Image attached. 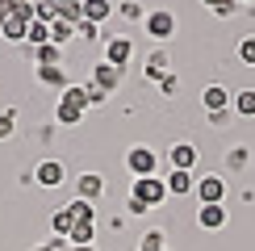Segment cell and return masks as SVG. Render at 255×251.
<instances>
[{
	"instance_id": "obj_20",
	"label": "cell",
	"mask_w": 255,
	"mask_h": 251,
	"mask_svg": "<svg viewBox=\"0 0 255 251\" xmlns=\"http://www.w3.org/2000/svg\"><path fill=\"white\" fill-rule=\"evenodd\" d=\"M71 38H76V25H71V21H63V17L50 21V42H55V46H63V42H71Z\"/></svg>"
},
{
	"instance_id": "obj_17",
	"label": "cell",
	"mask_w": 255,
	"mask_h": 251,
	"mask_svg": "<svg viewBox=\"0 0 255 251\" xmlns=\"http://www.w3.org/2000/svg\"><path fill=\"white\" fill-rule=\"evenodd\" d=\"M71 226H76V218H71V209H67V205L50 214V230H55V239H67V235H71Z\"/></svg>"
},
{
	"instance_id": "obj_13",
	"label": "cell",
	"mask_w": 255,
	"mask_h": 251,
	"mask_svg": "<svg viewBox=\"0 0 255 251\" xmlns=\"http://www.w3.org/2000/svg\"><path fill=\"white\" fill-rule=\"evenodd\" d=\"M80 8H84V21H92V25H101V21H109L118 13L113 0H80Z\"/></svg>"
},
{
	"instance_id": "obj_28",
	"label": "cell",
	"mask_w": 255,
	"mask_h": 251,
	"mask_svg": "<svg viewBox=\"0 0 255 251\" xmlns=\"http://www.w3.org/2000/svg\"><path fill=\"white\" fill-rule=\"evenodd\" d=\"M118 13H122L126 21H142V17H146V13H142V4H134V0H122Z\"/></svg>"
},
{
	"instance_id": "obj_1",
	"label": "cell",
	"mask_w": 255,
	"mask_h": 251,
	"mask_svg": "<svg viewBox=\"0 0 255 251\" xmlns=\"http://www.w3.org/2000/svg\"><path fill=\"white\" fill-rule=\"evenodd\" d=\"M84 113H88V88H84V84H67V88L59 92L55 122H59V126H80Z\"/></svg>"
},
{
	"instance_id": "obj_21",
	"label": "cell",
	"mask_w": 255,
	"mask_h": 251,
	"mask_svg": "<svg viewBox=\"0 0 255 251\" xmlns=\"http://www.w3.org/2000/svg\"><path fill=\"white\" fill-rule=\"evenodd\" d=\"M42 42H50V25H46V21H29V34H25V46L34 50V46H42Z\"/></svg>"
},
{
	"instance_id": "obj_7",
	"label": "cell",
	"mask_w": 255,
	"mask_h": 251,
	"mask_svg": "<svg viewBox=\"0 0 255 251\" xmlns=\"http://www.w3.org/2000/svg\"><path fill=\"white\" fill-rule=\"evenodd\" d=\"M63 180H67V167H63L59 159H50V155L34 167V184H38V188H59Z\"/></svg>"
},
{
	"instance_id": "obj_39",
	"label": "cell",
	"mask_w": 255,
	"mask_h": 251,
	"mask_svg": "<svg viewBox=\"0 0 255 251\" xmlns=\"http://www.w3.org/2000/svg\"><path fill=\"white\" fill-rule=\"evenodd\" d=\"M235 4H239V8H243V4H255V0H235Z\"/></svg>"
},
{
	"instance_id": "obj_2",
	"label": "cell",
	"mask_w": 255,
	"mask_h": 251,
	"mask_svg": "<svg viewBox=\"0 0 255 251\" xmlns=\"http://www.w3.org/2000/svg\"><path fill=\"white\" fill-rule=\"evenodd\" d=\"M126 167H130V176H159V151L146 142H134L130 151H126Z\"/></svg>"
},
{
	"instance_id": "obj_22",
	"label": "cell",
	"mask_w": 255,
	"mask_h": 251,
	"mask_svg": "<svg viewBox=\"0 0 255 251\" xmlns=\"http://www.w3.org/2000/svg\"><path fill=\"white\" fill-rule=\"evenodd\" d=\"M67 209H71V218H76V222H97V205H92V201H80V197H76Z\"/></svg>"
},
{
	"instance_id": "obj_12",
	"label": "cell",
	"mask_w": 255,
	"mask_h": 251,
	"mask_svg": "<svg viewBox=\"0 0 255 251\" xmlns=\"http://www.w3.org/2000/svg\"><path fill=\"white\" fill-rule=\"evenodd\" d=\"M101 193H105V176H101V172H80V176H76V197H80V201H92V205H97Z\"/></svg>"
},
{
	"instance_id": "obj_34",
	"label": "cell",
	"mask_w": 255,
	"mask_h": 251,
	"mask_svg": "<svg viewBox=\"0 0 255 251\" xmlns=\"http://www.w3.org/2000/svg\"><path fill=\"white\" fill-rule=\"evenodd\" d=\"M126 209H130V214H138V218H146V214H151V209L138 201V197H130V201H126Z\"/></svg>"
},
{
	"instance_id": "obj_30",
	"label": "cell",
	"mask_w": 255,
	"mask_h": 251,
	"mask_svg": "<svg viewBox=\"0 0 255 251\" xmlns=\"http://www.w3.org/2000/svg\"><path fill=\"white\" fill-rule=\"evenodd\" d=\"M76 38H84V42H97V38H101V25H92V21H80V25H76Z\"/></svg>"
},
{
	"instance_id": "obj_37",
	"label": "cell",
	"mask_w": 255,
	"mask_h": 251,
	"mask_svg": "<svg viewBox=\"0 0 255 251\" xmlns=\"http://www.w3.org/2000/svg\"><path fill=\"white\" fill-rule=\"evenodd\" d=\"M50 4H55V8H63V4H80V0H50Z\"/></svg>"
},
{
	"instance_id": "obj_6",
	"label": "cell",
	"mask_w": 255,
	"mask_h": 251,
	"mask_svg": "<svg viewBox=\"0 0 255 251\" xmlns=\"http://www.w3.org/2000/svg\"><path fill=\"white\" fill-rule=\"evenodd\" d=\"M197 201L201 205H226V180H222V176H201L197 180Z\"/></svg>"
},
{
	"instance_id": "obj_32",
	"label": "cell",
	"mask_w": 255,
	"mask_h": 251,
	"mask_svg": "<svg viewBox=\"0 0 255 251\" xmlns=\"http://www.w3.org/2000/svg\"><path fill=\"white\" fill-rule=\"evenodd\" d=\"M84 88H88V105H105L109 101V92H101L97 84H84Z\"/></svg>"
},
{
	"instance_id": "obj_35",
	"label": "cell",
	"mask_w": 255,
	"mask_h": 251,
	"mask_svg": "<svg viewBox=\"0 0 255 251\" xmlns=\"http://www.w3.org/2000/svg\"><path fill=\"white\" fill-rule=\"evenodd\" d=\"M230 113H235V109H222V113H209V126H226V122H230Z\"/></svg>"
},
{
	"instance_id": "obj_31",
	"label": "cell",
	"mask_w": 255,
	"mask_h": 251,
	"mask_svg": "<svg viewBox=\"0 0 255 251\" xmlns=\"http://www.w3.org/2000/svg\"><path fill=\"white\" fill-rule=\"evenodd\" d=\"M226 163L235 167V172H239V167H247V146H235V151L226 155Z\"/></svg>"
},
{
	"instance_id": "obj_14",
	"label": "cell",
	"mask_w": 255,
	"mask_h": 251,
	"mask_svg": "<svg viewBox=\"0 0 255 251\" xmlns=\"http://www.w3.org/2000/svg\"><path fill=\"white\" fill-rule=\"evenodd\" d=\"M25 59H34L38 67H59V59H63V46H55V42H42V46H34V50L25 46Z\"/></svg>"
},
{
	"instance_id": "obj_26",
	"label": "cell",
	"mask_w": 255,
	"mask_h": 251,
	"mask_svg": "<svg viewBox=\"0 0 255 251\" xmlns=\"http://www.w3.org/2000/svg\"><path fill=\"white\" fill-rule=\"evenodd\" d=\"M17 134V109H0V142Z\"/></svg>"
},
{
	"instance_id": "obj_4",
	"label": "cell",
	"mask_w": 255,
	"mask_h": 251,
	"mask_svg": "<svg viewBox=\"0 0 255 251\" xmlns=\"http://www.w3.org/2000/svg\"><path fill=\"white\" fill-rule=\"evenodd\" d=\"M142 29L155 42H167V38L176 34V13H172V8H151V13L142 17Z\"/></svg>"
},
{
	"instance_id": "obj_27",
	"label": "cell",
	"mask_w": 255,
	"mask_h": 251,
	"mask_svg": "<svg viewBox=\"0 0 255 251\" xmlns=\"http://www.w3.org/2000/svg\"><path fill=\"white\" fill-rule=\"evenodd\" d=\"M55 17H59V8L50 4V0H34V21H46V25H50Z\"/></svg>"
},
{
	"instance_id": "obj_19",
	"label": "cell",
	"mask_w": 255,
	"mask_h": 251,
	"mask_svg": "<svg viewBox=\"0 0 255 251\" xmlns=\"http://www.w3.org/2000/svg\"><path fill=\"white\" fill-rule=\"evenodd\" d=\"M235 118H255V88L235 92Z\"/></svg>"
},
{
	"instance_id": "obj_23",
	"label": "cell",
	"mask_w": 255,
	"mask_h": 251,
	"mask_svg": "<svg viewBox=\"0 0 255 251\" xmlns=\"http://www.w3.org/2000/svg\"><path fill=\"white\" fill-rule=\"evenodd\" d=\"M235 55H239V63H243V67H255V34H247V38L239 42V46H235Z\"/></svg>"
},
{
	"instance_id": "obj_25",
	"label": "cell",
	"mask_w": 255,
	"mask_h": 251,
	"mask_svg": "<svg viewBox=\"0 0 255 251\" xmlns=\"http://www.w3.org/2000/svg\"><path fill=\"white\" fill-rule=\"evenodd\" d=\"M38 80L50 84V88H67V76H63V67H38Z\"/></svg>"
},
{
	"instance_id": "obj_10",
	"label": "cell",
	"mask_w": 255,
	"mask_h": 251,
	"mask_svg": "<svg viewBox=\"0 0 255 251\" xmlns=\"http://www.w3.org/2000/svg\"><path fill=\"white\" fill-rule=\"evenodd\" d=\"M88 84H97L101 92H109V97H113V92L122 88V71L113 67V63H105V59H101L97 67H92V76H88Z\"/></svg>"
},
{
	"instance_id": "obj_11",
	"label": "cell",
	"mask_w": 255,
	"mask_h": 251,
	"mask_svg": "<svg viewBox=\"0 0 255 251\" xmlns=\"http://www.w3.org/2000/svg\"><path fill=\"white\" fill-rule=\"evenodd\" d=\"M167 71H172V55H167L163 46H155L151 55H146V63H142V80H155V84H159Z\"/></svg>"
},
{
	"instance_id": "obj_40",
	"label": "cell",
	"mask_w": 255,
	"mask_h": 251,
	"mask_svg": "<svg viewBox=\"0 0 255 251\" xmlns=\"http://www.w3.org/2000/svg\"><path fill=\"white\" fill-rule=\"evenodd\" d=\"M113 4H122V0H113Z\"/></svg>"
},
{
	"instance_id": "obj_3",
	"label": "cell",
	"mask_w": 255,
	"mask_h": 251,
	"mask_svg": "<svg viewBox=\"0 0 255 251\" xmlns=\"http://www.w3.org/2000/svg\"><path fill=\"white\" fill-rule=\"evenodd\" d=\"M130 197H138V201H142L146 209H159L172 193H167V184L159 180V176H138V180L130 184Z\"/></svg>"
},
{
	"instance_id": "obj_41",
	"label": "cell",
	"mask_w": 255,
	"mask_h": 251,
	"mask_svg": "<svg viewBox=\"0 0 255 251\" xmlns=\"http://www.w3.org/2000/svg\"><path fill=\"white\" fill-rule=\"evenodd\" d=\"M0 38H4V34H0Z\"/></svg>"
},
{
	"instance_id": "obj_38",
	"label": "cell",
	"mask_w": 255,
	"mask_h": 251,
	"mask_svg": "<svg viewBox=\"0 0 255 251\" xmlns=\"http://www.w3.org/2000/svg\"><path fill=\"white\" fill-rule=\"evenodd\" d=\"M201 4H205V8H218V4H222V0H201Z\"/></svg>"
},
{
	"instance_id": "obj_24",
	"label": "cell",
	"mask_w": 255,
	"mask_h": 251,
	"mask_svg": "<svg viewBox=\"0 0 255 251\" xmlns=\"http://www.w3.org/2000/svg\"><path fill=\"white\" fill-rule=\"evenodd\" d=\"M163 247H167L163 230H146V235L138 239V251H163Z\"/></svg>"
},
{
	"instance_id": "obj_33",
	"label": "cell",
	"mask_w": 255,
	"mask_h": 251,
	"mask_svg": "<svg viewBox=\"0 0 255 251\" xmlns=\"http://www.w3.org/2000/svg\"><path fill=\"white\" fill-rule=\"evenodd\" d=\"M239 13V4H235V0H222V4L214 8V17H235Z\"/></svg>"
},
{
	"instance_id": "obj_36",
	"label": "cell",
	"mask_w": 255,
	"mask_h": 251,
	"mask_svg": "<svg viewBox=\"0 0 255 251\" xmlns=\"http://www.w3.org/2000/svg\"><path fill=\"white\" fill-rule=\"evenodd\" d=\"M8 13H13V0H0V21H4Z\"/></svg>"
},
{
	"instance_id": "obj_29",
	"label": "cell",
	"mask_w": 255,
	"mask_h": 251,
	"mask_svg": "<svg viewBox=\"0 0 255 251\" xmlns=\"http://www.w3.org/2000/svg\"><path fill=\"white\" fill-rule=\"evenodd\" d=\"M159 92H163V97H176V92H180V76H176V71H167V76L159 80Z\"/></svg>"
},
{
	"instance_id": "obj_16",
	"label": "cell",
	"mask_w": 255,
	"mask_h": 251,
	"mask_svg": "<svg viewBox=\"0 0 255 251\" xmlns=\"http://www.w3.org/2000/svg\"><path fill=\"white\" fill-rule=\"evenodd\" d=\"M197 226L201 230H222L226 226V205H201L197 209Z\"/></svg>"
},
{
	"instance_id": "obj_9",
	"label": "cell",
	"mask_w": 255,
	"mask_h": 251,
	"mask_svg": "<svg viewBox=\"0 0 255 251\" xmlns=\"http://www.w3.org/2000/svg\"><path fill=\"white\" fill-rule=\"evenodd\" d=\"M197 159H201V151L193 142H172V146H167V163H172L176 172H193Z\"/></svg>"
},
{
	"instance_id": "obj_42",
	"label": "cell",
	"mask_w": 255,
	"mask_h": 251,
	"mask_svg": "<svg viewBox=\"0 0 255 251\" xmlns=\"http://www.w3.org/2000/svg\"><path fill=\"white\" fill-rule=\"evenodd\" d=\"M163 251H167V247H163Z\"/></svg>"
},
{
	"instance_id": "obj_18",
	"label": "cell",
	"mask_w": 255,
	"mask_h": 251,
	"mask_svg": "<svg viewBox=\"0 0 255 251\" xmlns=\"http://www.w3.org/2000/svg\"><path fill=\"white\" fill-rule=\"evenodd\" d=\"M92 239H97V222H76V226H71V235H67V243L71 247H88Z\"/></svg>"
},
{
	"instance_id": "obj_5",
	"label": "cell",
	"mask_w": 255,
	"mask_h": 251,
	"mask_svg": "<svg viewBox=\"0 0 255 251\" xmlns=\"http://www.w3.org/2000/svg\"><path fill=\"white\" fill-rule=\"evenodd\" d=\"M101 59H105V63H113L118 71H126V63L134 59V42L126 38V34H113V38H105V50H101Z\"/></svg>"
},
{
	"instance_id": "obj_15",
	"label": "cell",
	"mask_w": 255,
	"mask_h": 251,
	"mask_svg": "<svg viewBox=\"0 0 255 251\" xmlns=\"http://www.w3.org/2000/svg\"><path fill=\"white\" fill-rule=\"evenodd\" d=\"M167 193H172V197H188V193H197V176L193 172H176V167H172V172H167Z\"/></svg>"
},
{
	"instance_id": "obj_8",
	"label": "cell",
	"mask_w": 255,
	"mask_h": 251,
	"mask_svg": "<svg viewBox=\"0 0 255 251\" xmlns=\"http://www.w3.org/2000/svg\"><path fill=\"white\" fill-rule=\"evenodd\" d=\"M201 109H205V113L235 109V97H230V88H226V84H205V92H201Z\"/></svg>"
}]
</instances>
